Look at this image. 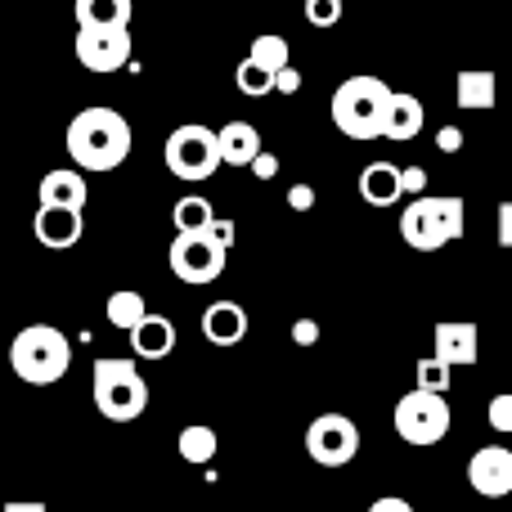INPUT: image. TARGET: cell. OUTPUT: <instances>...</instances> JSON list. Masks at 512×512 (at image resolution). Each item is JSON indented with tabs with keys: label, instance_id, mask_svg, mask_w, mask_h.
Instances as JSON below:
<instances>
[{
	"label": "cell",
	"instance_id": "cell-1",
	"mask_svg": "<svg viewBox=\"0 0 512 512\" xmlns=\"http://www.w3.org/2000/svg\"><path fill=\"white\" fill-rule=\"evenodd\" d=\"M63 144H68L77 171H117L131 158L135 135H131V122L117 108L90 104L68 122V140Z\"/></svg>",
	"mask_w": 512,
	"mask_h": 512
},
{
	"label": "cell",
	"instance_id": "cell-2",
	"mask_svg": "<svg viewBox=\"0 0 512 512\" xmlns=\"http://www.w3.org/2000/svg\"><path fill=\"white\" fill-rule=\"evenodd\" d=\"M396 99V90L382 77H346L342 86L333 90V126L346 135V140H382V122H387V108Z\"/></svg>",
	"mask_w": 512,
	"mask_h": 512
},
{
	"label": "cell",
	"instance_id": "cell-3",
	"mask_svg": "<svg viewBox=\"0 0 512 512\" xmlns=\"http://www.w3.org/2000/svg\"><path fill=\"white\" fill-rule=\"evenodd\" d=\"M90 396L108 423H135L149 409V382L140 378V364L126 355H99L90 369Z\"/></svg>",
	"mask_w": 512,
	"mask_h": 512
},
{
	"label": "cell",
	"instance_id": "cell-4",
	"mask_svg": "<svg viewBox=\"0 0 512 512\" xmlns=\"http://www.w3.org/2000/svg\"><path fill=\"white\" fill-rule=\"evenodd\" d=\"M468 225V203L459 194H427L400 212V234L414 252H441Z\"/></svg>",
	"mask_w": 512,
	"mask_h": 512
},
{
	"label": "cell",
	"instance_id": "cell-5",
	"mask_svg": "<svg viewBox=\"0 0 512 512\" xmlns=\"http://www.w3.org/2000/svg\"><path fill=\"white\" fill-rule=\"evenodd\" d=\"M9 364H14V373L23 382L50 387V382H59L63 373H68L72 342L54 324H27L23 333L14 337V346H9Z\"/></svg>",
	"mask_w": 512,
	"mask_h": 512
},
{
	"label": "cell",
	"instance_id": "cell-6",
	"mask_svg": "<svg viewBox=\"0 0 512 512\" xmlns=\"http://www.w3.org/2000/svg\"><path fill=\"white\" fill-rule=\"evenodd\" d=\"M162 162H167V171L176 180H189V185H203V180L216 176V167H221V131H212V126L203 122H185L176 126V131L167 135V144H162Z\"/></svg>",
	"mask_w": 512,
	"mask_h": 512
},
{
	"label": "cell",
	"instance_id": "cell-7",
	"mask_svg": "<svg viewBox=\"0 0 512 512\" xmlns=\"http://www.w3.org/2000/svg\"><path fill=\"white\" fill-rule=\"evenodd\" d=\"M450 400L445 396H432V391H405V396L396 400V436L405 445H418V450H427V445H441L445 436H450Z\"/></svg>",
	"mask_w": 512,
	"mask_h": 512
},
{
	"label": "cell",
	"instance_id": "cell-8",
	"mask_svg": "<svg viewBox=\"0 0 512 512\" xmlns=\"http://www.w3.org/2000/svg\"><path fill=\"white\" fill-rule=\"evenodd\" d=\"M225 261H230V248H225L216 234H176V243H171V252H167L171 274L194 283V288L221 279Z\"/></svg>",
	"mask_w": 512,
	"mask_h": 512
},
{
	"label": "cell",
	"instance_id": "cell-9",
	"mask_svg": "<svg viewBox=\"0 0 512 512\" xmlns=\"http://www.w3.org/2000/svg\"><path fill=\"white\" fill-rule=\"evenodd\" d=\"M131 50H135L131 27H77V36H72L77 63L86 72H99V77L122 72L131 63Z\"/></svg>",
	"mask_w": 512,
	"mask_h": 512
},
{
	"label": "cell",
	"instance_id": "cell-10",
	"mask_svg": "<svg viewBox=\"0 0 512 512\" xmlns=\"http://www.w3.org/2000/svg\"><path fill=\"white\" fill-rule=\"evenodd\" d=\"M306 454L319 468H346L360 454V427L346 414H319L306 427Z\"/></svg>",
	"mask_w": 512,
	"mask_h": 512
},
{
	"label": "cell",
	"instance_id": "cell-11",
	"mask_svg": "<svg viewBox=\"0 0 512 512\" xmlns=\"http://www.w3.org/2000/svg\"><path fill=\"white\" fill-rule=\"evenodd\" d=\"M468 486L481 499H504L512 495V450L508 445H481L468 459Z\"/></svg>",
	"mask_w": 512,
	"mask_h": 512
},
{
	"label": "cell",
	"instance_id": "cell-12",
	"mask_svg": "<svg viewBox=\"0 0 512 512\" xmlns=\"http://www.w3.org/2000/svg\"><path fill=\"white\" fill-rule=\"evenodd\" d=\"M432 355H441L450 369H472L481 360V328L472 319H441L432 333Z\"/></svg>",
	"mask_w": 512,
	"mask_h": 512
},
{
	"label": "cell",
	"instance_id": "cell-13",
	"mask_svg": "<svg viewBox=\"0 0 512 512\" xmlns=\"http://www.w3.org/2000/svg\"><path fill=\"white\" fill-rule=\"evenodd\" d=\"M32 234H36V243H45L50 252H68V248H77V243H81V234H86V221H81V212L36 207Z\"/></svg>",
	"mask_w": 512,
	"mask_h": 512
},
{
	"label": "cell",
	"instance_id": "cell-14",
	"mask_svg": "<svg viewBox=\"0 0 512 512\" xmlns=\"http://www.w3.org/2000/svg\"><path fill=\"white\" fill-rule=\"evenodd\" d=\"M360 198L369 207H396L400 198H405V167H396V162H387V158L369 162V167L360 171Z\"/></svg>",
	"mask_w": 512,
	"mask_h": 512
},
{
	"label": "cell",
	"instance_id": "cell-15",
	"mask_svg": "<svg viewBox=\"0 0 512 512\" xmlns=\"http://www.w3.org/2000/svg\"><path fill=\"white\" fill-rule=\"evenodd\" d=\"M41 207H59V212H81L90 198V185L81 171L63 167V171H45L41 176V189H36Z\"/></svg>",
	"mask_w": 512,
	"mask_h": 512
},
{
	"label": "cell",
	"instance_id": "cell-16",
	"mask_svg": "<svg viewBox=\"0 0 512 512\" xmlns=\"http://www.w3.org/2000/svg\"><path fill=\"white\" fill-rule=\"evenodd\" d=\"M203 337L212 346H239L248 337V310L239 301H212L203 310Z\"/></svg>",
	"mask_w": 512,
	"mask_h": 512
},
{
	"label": "cell",
	"instance_id": "cell-17",
	"mask_svg": "<svg viewBox=\"0 0 512 512\" xmlns=\"http://www.w3.org/2000/svg\"><path fill=\"white\" fill-rule=\"evenodd\" d=\"M454 104L468 113H490L499 104V77L490 68H463L454 77Z\"/></svg>",
	"mask_w": 512,
	"mask_h": 512
},
{
	"label": "cell",
	"instance_id": "cell-18",
	"mask_svg": "<svg viewBox=\"0 0 512 512\" xmlns=\"http://www.w3.org/2000/svg\"><path fill=\"white\" fill-rule=\"evenodd\" d=\"M176 351V324L167 315H149L131 333V360H167Z\"/></svg>",
	"mask_w": 512,
	"mask_h": 512
},
{
	"label": "cell",
	"instance_id": "cell-19",
	"mask_svg": "<svg viewBox=\"0 0 512 512\" xmlns=\"http://www.w3.org/2000/svg\"><path fill=\"white\" fill-rule=\"evenodd\" d=\"M418 131H423V104H418V95H409V90H396V99H391V108H387V122H382V140L409 144Z\"/></svg>",
	"mask_w": 512,
	"mask_h": 512
},
{
	"label": "cell",
	"instance_id": "cell-20",
	"mask_svg": "<svg viewBox=\"0 0 512 512\" xmlns=\"http://www.w3.org/2000/svg\"><path fill=\"white\" fill-rule=\"evenodd\" d=\"M261 153H265V144H261V131H256L252 122H225L221 126V158L230 162V167H252Z\"/></svg>",
	"mask_w": 512,
	"mask_h": 512
},
{
	"label": "cell",
	"instance_id": "cell-21",
	"mask_svg": "<svg viewBox=\"0 0 512 512\" xmlns=\"http://www.w3.org/2000/svg\"><path fill=\"white\" fill-rule=\"evenodd\" d=\"M77 27H126L131 23V0H72Z\"/></svg>",
	"mask_w": 512,
	"mask_h": 512
},
{
	"label": "cell",
	"instance_id": "cell-22",
	"mask_svg": "<svg viewBox=\"0 0 512 512\" xmlns=\"http://www.w3.org/2000/svg\"><path fill=\"white\" fill-rule=\"evenodd\" d=\"M171 225H176V234H212L216 212H212L207 198L189 194V198H180V203L171 207Z\"/></svg>",
	"mask_w": 512,
	"mask_h": 512
},
{
	"label": "cell",
	"instance_id": "cell-23",
	"mask_svg": "<svg viewBox=\"0 0 512 512\" xmlns=\"http://www.w3.org/2000/svg\"><path fill=\"white\" fill-rule=\"evenodd\" d=\"M144 319H149V310H144V297L135 288H117L113 297H108V324L122 328L126 337H131Z\"/></svg>",
	"mask_w": 512,
	"mask_h": 512
},
{
	"label": "cell",
	"instance_id": "cell-24",
	"mask_svg": "<svg viewBox=\"0 0 512 512\" xmlns=\"http://www.w3.org/2000/svg\"><path fill=\"white\" fill-rule=\"evenodd\" d=\"M180 459L194 463V468H207V463L216 459V427L189 423L185 432H180Z\"/></svg>",
	"mask_w": 512,
	"mask_h": 512
},
{
	"label": "cell",
	"instance_id": "cell-25",
	"mask_svg": "<svg viewBox=\"0 0 512 512\" xmlns=\"http://www.w3.org/2000/svg\"><path fill=\"white\" fill-rule=\"evenodd\" d=\"M248 59H252V63H261V68H265V72H274V77H279L283 68H292V63H288V41H283V36H274V32L256 36L252 50H248Z\"/></svg>",
	"mask_w": 512,
	"mask_h": 512
},
{
	"label": "cell",
	"instance_id": "cell-26",
	"mask_svg": "<svg viewBox=\"0 0 512 512\" xmlns=\"http://www.w3.org/2000/svg\"><path fill=\"white\" fill-rule=\"evenodd\" d=\"M450 364L441 360V355H423V360L414 364V378H418V391H432V396H445L450 391Z\"/></svg>",
	"mask_w": 512,
	"mask_h": 512
},
{
	"label": "cell",
	"instance_id": "cell-27",
	"mask_svg": "<svg viewBox=\"0 0 512 512\" xmlns=\"http://www.w3.org/2000/svg\"><path fill=\"white\" fill-rule=\"evenodd\" d=\"M274 81H279V77H274V72H265L261 63H252V59H243V63H239V72H234V86H239L248 99L270 95V90H274Z\"/></svg>",
	"mask_w": 512,
	"mask_h": 512
},
{
	"label": "cell",
	"instance_id": "cell-28",
	"mask_svg": "<svg viewBox=\"0 0 512 512\" xmlns=\"http://www.w3.org/2000/svg\"><path fill=\"white\" fill-rule=\"evenodd\" d=\"M346 14L342 0H306V23L310 27H337Z\"/></svg>",
	"mask_w": 512,
	"mask_h": 512
},
{
	"label": "cell",
	"instance_id": "cell-29",
	"mask_svg": "<svg viewBox=\"0 0 512 512\" xmlns=\"http://www.w3.org/2000/svg\"><path fill=\"white\" fill-rule=\"evenodd\" d=\"M486 423L495 427L499 436H508V432H512V391H504V396H495V400H490V409H486Z\"/></svg>",
	"mask_w": 512,
	"mask_h": 512
},
{
	"label": "cell",
	"instance_id": "cell-30",
	"mask_svg": "<svg viewBox=\"0 0 512 512\" xmlns=\"http://www.w3.org/2000/svg\"><path fill=\"white\" fill-rule=\"evenodd\" d=\"M436 149L454 158V153L463 149V131H459V126H441V131H436Z\"/></svg>",
	"mask_w": 512,
	"mask_h": 512
},
{
	"label": "cell",
	"instance_id": "cell-31",
	"mask_svg": "<svg viewBox=\"0 0 512 512\" xmlns=\"http://www.w3.org/2000/svg\"><path fill=\"white\" fill-rule=\"evenodd\" d=\"M288 207L292 212H310V207H315V185H292L288 189Z\"/></svg>",
	"mask_w": 512,
	"mask_h": 512
},
{
	"label": "cell",
	"instance_id": "cell-32",
	"mask_svg": "<svg viewBox=\"0 0 512 512\" xmlns=\"http://www.w3.org/2000/svg\"><path fill=\"white\" fill-rule=\"evenodd\" d=\"M405 198H427V171L405 167Z\"/></svg>",
	"mask_w": 512,
	"mask_h": 512
},
{
	"label": "cell",
	"instance_id": "cell-33",
	"mask_svg": "<svg viewBox=\"0 0 512 512\" xmlns=\"http://www.w3.org/2000/svg\"><path fill=\"white\" fill-rule=\"evenodd\" d=\"M292 342H297V346H315L319 342V324H315V319H297V324H292Z\"/></svg>",
	"mask_w": 512,
	"mask_h": 512
},
{
	"label": "cell",
	"instance_id": "cell-34",
	"mask_svg": "<svg viewBox=\"0 0 512 512\" xmlns=\"http://www.w3.org/2000/svg\"><path fill=\"white\" fill-rule=\"evenodd\" d=\"M495 230H499V248H512V203H499Z\"/></svg>",
	"mask_w": 512,
	"mask_h": 512
},
{
	"label": "cell",
	"instance_id": "cell-35",
	"mask_svg": "<svg viewBox=\"0 0 512 512\" xmlns=\"http://www.w3.org/2000/svg\"><path fill=\"white\" fill-rule=\"evenodd\" d=\"M252 176H256V180H265V185H270V180L279 176V158H274V153H261V158L252 162Z\"/></svg>",
	"mask_w": 512,
	"mask_h": 512
},
{
	"label": "cell",
	"instance_id": "cell-36",
	"mask_svg": "<svg viewBox=\"0 0 512 512\" xmlns=\"http://www.w3.org/2000/svg\"><path fill=\"white\" fill-rule=\"evenodd\" d=\"M369 512H414V504L409 499H400V495H382V499H373Z\"/></svg>",
	"mask_w": 512,
	"mask_h": 512
},
{
	"label": "cell",
	"instance_id": "cell-37",
	"mask_svg": "<svg viewBox=\"0 0 512 512\" xmlns=\"http://www.w3.org/2000/svg\"><path fill=\"white\" fill-rule=\"evenodd\" d=\"M274 90H279V95H297V90H301V72L297 68H283L279 81H274Z\"/></svg>",
	"mask_w": 512,
	"mask_h": 512
},
{
	"label": "cell",
	"instance_id": "cell-38",
	"mask_svg": "<svg viewBox=\"0 0 512 512\" xmlns=\"http://www.w3.org/2000/svg\"><path fill=\"white\" fill-rule=\"evenodd\" d=\"M212 234L225 243V248H234V234H239V230H234V221H216V225H212Z\"/></svg>",
	"mask_w": 512,
	"mask_h": 512
},
{
	"label": "cell",
	"instance_id": "cell-39",
	"mask_svg": "<svg viewBox=\"0 0 512 512\" xmlns=\"http://www.w3.org/2000/svg\"><path fill=\"white\" fill-rule=\"evenodd\" d=\"M5 512H45V504H5Z\"/></svg>",
	"mask_w": 512,
	"mask_h": 512
}]
</instances>
